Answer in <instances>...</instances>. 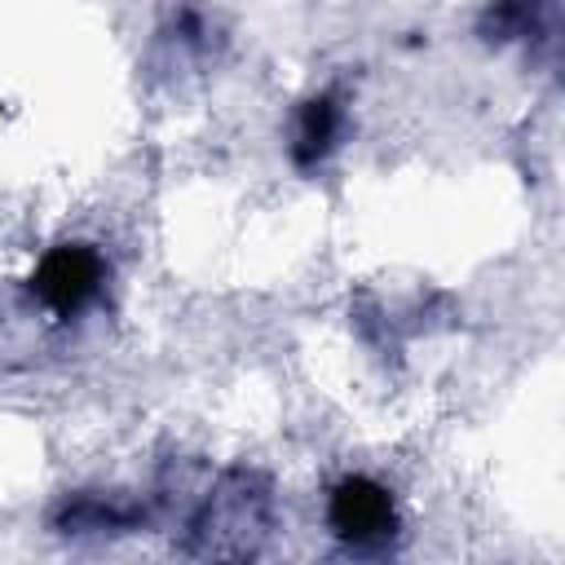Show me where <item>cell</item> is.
Returning <instances> with one entry per match:
<instances>
[{
	"mask_svg": "<svg viewBox=\"0 0 565 565\" xmlns=\"http://www.w3.org/2000/svg\"><path fill=\"white\" fill-rule=\"evenodd\" d=\"M327 521L349 547H375L397 530L393 494L371 477H344L327 499Z\"/></svg>",
	"mask_w": 565,
	"mask_h": 565,
	"instance_id": "3957f363",
	"label": "cell"
},
{
	"mask_svg": "<svg viewBox=\"0 0 565 565\" xmlns=\"http://www.w3.org/2000/svg\"><path fill=\"white\" fill-rule=\"evenodd\" d=\"M102 282H106V260L97 256V247H88V243H62V247H53L40 260V269L31 278V291H35V300L49 313L71 318V313H79L84 305L97 300Z\"/></svg>",
	"mask_w": 565,
	"mask_h": 565,
	"instance_id": "7a4b0ae2",
	"label": "cell"
},
{
	"mask_svg": "<svg viewBox=\"0 0 565 565\" xmlns=\"http://www.w3.org/2000/svg\"><path fill=\"white\" fill-rule=\"evenodd\" d=\"M335 137H340V106H335V97L322 93V97H313V102L300 110L296 141H291V159H296L300 168H313L318 159L331 154Z\"/></svg>",
	"mask_w": 565,
	"mask_h": 565,
	"instance_id": "277c9868",
	"label": "cell"
},
{
	"mask_svg": "<svg viewBox=\"0 0 565 565\" xmlns=\"http://www.w3.org/2000/svg\"><path fill=\"white\" fill-rule=\"evenodd\" d=\"M543 0H499V26L503 31H525L534 26V9Z\"/></svg>",
	"mask_w": 565,
	"mask_h": 565,
	"instance_id": "5b68a950",
	"label": "cell"
},
{
	"mask_svg": "<svg viewBox=\"0 0 565 565\" xmlns=\"http://www.w3.org/2000/svg\"><path fill=\"white\" fill-rule=\"evenodd\" d=\"M194 547L207 556H252L256 539L269 530V490L252 472H230L207 499L199 503L194 521Z\"/></svg>",
	"mask_w": 565,
	"mask_h": 565,
	"instance_id": "6da1fadb",
	"label": "cell"
}]
</instances>
